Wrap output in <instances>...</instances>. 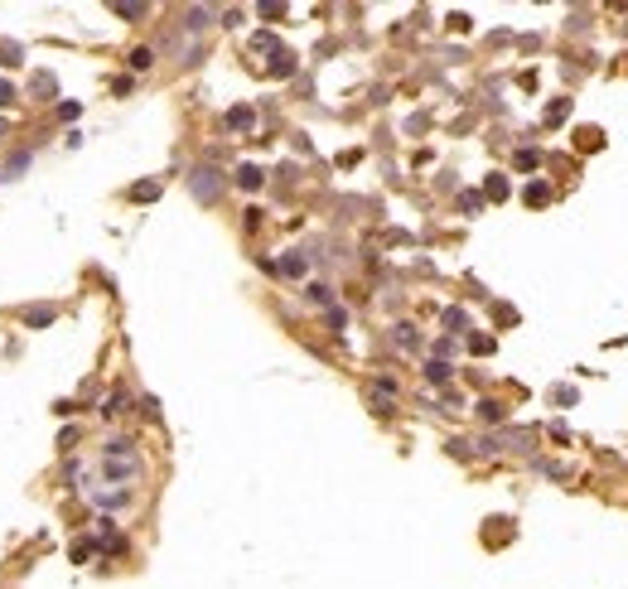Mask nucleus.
Segmentation results:
<instances>
[{"label":"nucleus","instance_id":"obj_12","mask_svg":"<svg viewBox=\"0 0 628 589\" xmlns=\"http://www.w3.org/2000/svg\"><path fill=\"white\" fill-rule=\"evenodd\" d=\"M0 135H5V121H0Z\"/></svg>","mask_w":628,"mask_h":589},{"label":"nucleus","instance_id":"obj_10","mask_svg":"<svg viewBox=\"0 0 628 589\" xmlns=\"http://www.w3.org/2000/svg\"><path fill=\"white\" fill-rule=\"evenodd\" d=\"M430 382H449V367L445 363H430Z\"/></svg>","mask_w":628,"mask_h":589},{"label":"nucleus","instance_id":"obj_11","mask_svg":"<svg viewBox=\"0 0 628 589\" xmlns=\"http://www.w3.org/2000/svg\"><path fill=\"white\" fill-rule=\"evenodd\" d=\"M10 101H15V88H10V83H0V106H10Z\"/></svg>","mask_w":628,"mask_h":589},{"label":"nucleus","instance_id":"obj_3","mask_svg":"<svg viewBox=\"0 0 628 589\" xmlns=\"http://www.w3.org/2000/svg\"><path fill=\"white\" fill-rule=\"evenodd\" d=\"M24 324H29V329H44V324H53V309H49V304H39V309H24Z\"/></svg>","mask_w":628,"mask_h":589},{"label":"nucleus","instance_id":"obj_8","mask_svg":"<svg viewBox=\"0 0 628 589\" xmlns=\"http://www.w3.org/2000/svg\"><path fill=\"white\" fill-rule=\"evenodd\" d=\"M0 63H19V49H15V44H5V39H0Z\"/></svg>","mask_w":628,"mask_h":589},{"label":"nucleus","instance_id":"obj_2","mask_svg":"<svg viewBox=\"0 0 628 589\" xmlns=\"http://www.w3.org/2000/svg\"><path fill=\"white\" fill-rule=\"evenodd\" d=\"M251 121H256L251 106H232V111H227V126H232V131H251Z\"/></svg>","mask_w":628,"mask_h":589},{"label":"nucleus","instance_id":"obj_7","mask_svg":"<svg viewBox=\"0 0 628 589\" xmlns=\"http://www.w3.org/2000/svg\"><path fill=\"white\" fill-rule=\"evenodd\" d=\"M546 198H551L546 184H531V189H527V203H546Z\"/></svg>","mask_w":628,"mask_h":589},{"label":"nucleus","instance_id":"obj_4","mask_svg":"<svg viewBox=\"0 0 628 589\" xmlns=\"http://www.w3.org/2000/svg\"><path fill=\"white\" fill-rule=\"evenodd\" d=\"M237 184H242V189H261V169H256V165H247V169L237 174Z\"/></svg>","mask_w":628,"mask_h":589},{"label":"nucleus","instance_id":"obj_5","mask_svg":"<svg viewBox=\"0 0 628 589\" xmlns=\"http://www.w3.org/2000/svg\"><path fill=\"white\" fill-rule=\"evenodd\" d=\"M150 63H155L150 49H135V53H131V68H150Z\"/></svg>","mask_w":628,"mask_h":589},{"label":"nucleus","instance_id":"obj_9","mask_svg":"<svg viewBox=\"0 0 628 589\" xmlns=\"http://www.w3.org/2000/svg\"><path fill=\"white\" fill-rule=\"evenodd\" d=\"M281 271H290V276H300V271H305V261H300V256H286V261H281Z\"/></svg>","mask_w":628,"mask_h":589},{"label":"nucleus","instance_id":"obj_1","mask_svg":"<svg viewBox=\"0 0 628 589\" xmlns=\"http://www.w3.org/2000/svg\"><path fill=\"white\" fill-rule=\"evenodd\" d=\"M217 189H222L217 169H199V179H194V194H199V198H217Z\"/></svg>","mask_w":628,"mask_h":589},{"label":"nucleus","instance_id":"obj_6","mask_svg":"<svg viewBox=\"0 0 628 589\" xmlns=\"http://www.w3.org/2000/svg\"><path fill=\"white\" fill-rule=\"evenodd\" d=\"M24 169H29V155H15V160H10V174H5V179H19Z\"/></svg>","mask_w":628,"mask_h":589}]
</instances>
